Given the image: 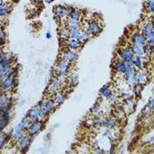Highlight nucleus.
<instances>
[{
  "label": "nucleus",
  "instance_id": "nucleus-1",
  "mask_svg": "<svg viewBox=\"0 0 154 154\" xmlns=\"http://www.w3.org/2000/svg\"><path fill=\"white\" fill-rule=\"evenodd\" d=\"M12 107V103L9 101L6 107L0 113V133L6 128L11 119V110Z\"/></svg>",
  "mask_w": 154,
  "mask_h": 154
},
{
  "label": "nucleus",
  "instance_id": "nucleus-2",
  "mask_svg": "<svg viewBox=\"0 0 154 154\" xmlns=\"http://www.w3.org/2000/svg\"><path fill=\"white\" fill-rule=\"evenodd\" d=\"M143 35L146 39L147 44L153 45L154 44V35H153V26L152 21H147L143 23L141 26Z\"/></svg>",
  "mask_w": 154,
  "mask_h": 154
},
{
  "label": "nucleus",
  "instance_id": "nucleus-3",
  "mask_svg": "<svg viewBox=\"0 0 154 154\" xmlns=\"http://www.w3.org/2000/svg\"><path fill=\"white\" fill-rule=\"evenodd\" d=\"M17 84H18L17 79L12 75L6 78L3 81H1V87L5 94H8L14 85H17Z\"/></svg>",
  "mask_w": 154,
  "mask_h": 154
},
{
  "label": "nucleus",
  "instance_id": "nucleus-4",
  "mask_svg": "<svg viewBox=\"0 0 154 154\" xmlns=\"http://www.w3.org/2000/svg\"><path fill=\"white\" fill-rule=\"evenodd\" d=\"M118 55L120 58L126 63L131 62V60L133 59V57H135L133 50H132V48L130 47V46H124V47L121 48L119 50Z\"/></svg>",
  "mask_w": 154,
  "mask_h": 154
},
{
  "label": "nucleus",
  "instance_id": "nucleus-5",
  "mask_svg": "<svg viewBox=\"0 0 154 154\" xmlns=\"http://www.w3.org/2000/svg\"><path fill=\"white\" fill-rule=\"evenodd\" d=\"M70 69H71V63H68L66 61L61 60L57 65V71L59 74L61 79H63L66 77V75L69 73Z\"/></svg>",
  "mask_w": 154,
  "mask_h": 154
},
{
  "label": "nucleus",
  "instance_id": "nucleus-6",
  "mask_svg": "<svg viewBox=\"0 0 154 154\" xmlns=\"http://www.w3.org/2000/svg\"><path fill=\"white\" fill-rule=\"evenodd\" d=\"M60 57H61V60H63V61H66L68 63H73L78 58V53L75 50L68 48L67 50L62 51Z\"/></svg>",
  "mask_w": 154,
  "mask_h": 154
},
{
  "label": "nucleus",
  "instance_id": "nucleus-7",
  "mask_svg": "<svg viewBox=\"0 0 154 154\" xmlns=\"http://www.w3.org/2000/svg\"><path fill=\"white\" fill-rule=\"evenodd\" d=\"M131 42H132L133 46H138V47H144V45L147 43L146 39L143 35L141 32L134 33L131 38Z\"/></svg>",
  "mask_w": 154,
  "mask_h": 154
},
{
  "label": "nucleus",
  "instance_id": "nucleus-8",
  "mask_svg": "<svg viewBox=\"0 0 154 154\" xmlns=\"http://www.w3.org/2000/svg\"><path fill=\"white\" fill-rule=\"evenodd\" d=\"M54 12H55L56 16L58 18V20H66L70 15V10L67 9L65 6H63V5L55 6Z\"/></svg>",
  "mask_w": 154,
  "mask_h": 154
},
{
  "label": "nucleus",
  "instance_id": "nucleus-9",
  "mask_svg": "<svg viewBox=\"0 0 154 154\" xmlns=\"http://www.w3.org/2000/svg\"><path fill=\"white\" fill-rule=\"evenodd\" d=\"M87 31L91 34V35H98L102 31V26L98 20H93L90 21L87 26Z\"/></svg>",
  "mask_w": 154,
  "mask_h": 154
},
{
  "label": "nucleus",
  "instance_id": "nucleus-10",
  "mask_svg": "<svg viewBox=\"0 0 154 154\" xmlns=\"http://www.w3.org/2000/svg\"><path fill=\"white\" fill-rule=\"evenodd\" d=\"M61 85H62V79L61 78H55L48 87V93L51 95L57 94L59 92Z\"/></svg>",
  "mask_w": 154,
  "mask_h": 154
},
{
  "label": "nucleus",
  "instance_id": "nucleus-11",
  "mask_svg": "<svg viewBox=\"0 0 154 154\" xmlns=\"http://www.w3.org/2000/svg\"><path fill=\"white\" fill-rule=\"evenodd\" d=\"M32 141V137L30 135H24L23 137L18 141L19 143V148L20 149L21 152H26L31 143Z\"/></svg>",
  "mask_w": 154,
  "mask_h": 154
},
{
  "label": "nucleus",
  "instance_id": "nucleus-12",
  "mask_svg": "<svg viewBox=\"0 0 154 154\" xmlns=\"http://www.w3.org/2000/svg\"><path fill=\"white\" fill-rule=\"evenodd\" d=\"M43 126H44V124L40 120L32 122V124H31L30 128L28 129L29 135L30 136H36V135H38L42 131V130H43Z\"/></svg>",
  "mask_w": 154,
  "mask_h": 154
},
{
  "label": "nucleus",
  "instance_id": "nucleus-13",
  "mask_svg": "<svg viewBox=\"0 0 154 154\" xmlns=\"http://www.w3.org/2000/svg\"><path fill=\"white\" fill-rule=\"evenodd\" d=\"M65 26L71 31V30H77L81 28V23L79 20H73L71 18H68L65 20Z\"/></svg>",
  "mask_w": 154,
  "mask_h": 154
},
{
  "label": "nucleus",
  "instance_id": "nucleus-14",
  "mask_svg": "<svg viewBox=\"0 0 154 154\" xmlns=\"http://www.w3.org/2000/svg\"><path fill=\"white\" fill-rule=\"evenodd\" d=\"M66 45L67 48L72 49V50H78L79 48H81L83 46V43L81 42H79V40H75L72 38H68L66 39Z\"/></svg>",
  "mask_w": 154,
  "mask_h": 154
},
{
  "label": "nucleus",
  "instance_id": "nucleus-15",
  "mask_svg": "<svg viewBox=\"0 0 154 154\" xmlns=\"http://www.w3.org/2000/svg\"><path fill=\"white\" fill-rule=\"evenodd\" d=\"M11 11V5L5 0L0 3V18L7 15Z\"/></svg>",
  "mask_w": 154,
  "mask_h": 154
},
{
  "label": "nucleus",
  "instance_id": "nucleus-16",
  "mask_svg": "<svg viewBox=\"0 0 154 154\" xmlns=\"http://www.w3.org/2000/svg\"><path fill=\"white\" fill-rule=\"evenodd\" d=\"M26 117L29 119L30 121H32V122H35V121H38V120H40L38 107L31 108V109L27 112ZM40 121H41V120H40Z\"/></svg>",
  "mask_w": 154,
  "mask_h": 154
},
{
  "label": "nucleus",
  "instance_id": "nucleus-17",
  "mask_svg": "<svg viewBox=\"0 0 154 154\" xmlns=\"http://www.w3.org/2000/svg\"><path fill=\"white\" fill-rule=\"evenodd\" d=\"M135 73V67L132 65L131 62H128L127 64H126V67H125V70L123 71V73H122L123 75V77L128 79L131 76H132L133 74Z\"/></svg>",
  "mask_w": 154,
  "mask_h": 154
},
{
  "label": "nucleus",
  "instance_id": "nucleus-18",
  "mask_svg": "<svg viewBox=\"0 0 154 154\" xmlns=\"http://www.w3.org/2000/svg\"><path fill=\"white\" fill-rule=\"evenodd\" d=\"M137 75V81L138 84L140 85H144L148 82V75L145 71H142V70H139L136 73Z\"/></svg>",
  "mask_w": 154,
  "mask_h": 154
},
{
  "label": "nucleus",
  "instance_id": "nucleus-19",
  "mask_svg": "<svg viewBox=\"0 0 154 154\" xmlns=\"http://www.w3.org/2000/svg\"><path fill=\"white\" fill-rule=\"evenodd\" d=\"M100 93V94L102 95V97L104 99H106V100H111L112 96L114 94L113 91L109 87H107V86H104L103 88H101Z\"/></svg>",
  "mask_w": 154,
  "mask_h": 154
},
{
  "label": "nucleus",
  "instance_id": "nucleus-20",
  "mask_svg": "<svg viewBox=\"0 0 154 154\" xmlns=\"http://www.w3.org/2000/svg\"><path fill=\"white\" fill-rule=\"evenodd\" d=\"M116 120L115 118L104 119L101 127H105L107 129H113L114 127H116Z\"/></svg>",
  "mask_w": 154,
  "mask_h": 154
},
{
  "label": "nucleus",
  "instance_id": "nucleus-21",
  "mask_svg": "<svg viewBox=\"0 0 154 154\" xmlns=\"http://www.w3.org/2000/svg\"><path fill=\"white\" fill-rule=\"evenodd\" d=\"M132 50L135 56L139 57L141 58H144L146 57V55L144 54V50H143V47H138V46H132Z\"/></svg>",
  "mask_w": 154,
  "mask_h": 154
},
{
  "label": "nucleus",
  "instance_id": "nucleus-22",
  "mask_svg": "<svg viewBox=\"0 0 154 154\" xmlns=\"http://www.w3.org/2000/svg\"><path fill=\"white\" fill-rule=\"evenodd\" d=\"M66 100V94L63 93H57V94H55L54 97V101L57 105H61L63 104Z\"/></svg>",
  "mask_w": 154,
  "mask_h": 154
},
{
  "label": "nucleus",
  "instance_id": "nucleus-23",
  "mask_svg": "<svg viewBox=\"0 0 154 154\" xmlns=\"http://www.w3.org/2000/svg\"><path fill=\"white\" fill-rule=\"evenodd\" d=\"M9 103V99L6 94L0 95V113L6 107Z\"/></svg>",
  "mask_w": 154,
  "mask_h": 154
},
{
  "label": "nucleus",
  "instance_id": "nucleus-24",
  "mask_svg": "<svg viewBox=\"0 0 154 154\" xmlns=\"http://www.w3.org/2000/svg\"><path fill=\"white\" fill-rule=\"evenodd\" d=\"M131 63H132V65H133L134 67H136L137 69L141 70L143 68V58L135 56V57H133V59L131 61Z\"/></svg>",
  "mask_w": 154,
  "mask_h": 154
},
{
  "label": "nucleus",
  "instance_id": "nucleus-25",
  "mask_svg": "<svg viewBox=\"0 0 154 154\" xmlns=\"http://www.w3.org/2000/svg\"><path fill=\"white\" fill-rule=\"evenodd\" d=\"M70 18L73 19V20H80V18H81V12L78 9H75V8H72L71 11H70Z\"/></svg>",
  "mask_w": 154,
  "mask_h": 154
},
{
  "label": "nucleus",
  "instance_id": "nucleus-26",
  "mask_svg": "<svg viewBox=\"0 0 154 154\" xmlns=\"http://www.w3.org/2000/svg\"><path fill=\"white\" fill-rule=\"evenodd\" d=\"M126 64H127L126 62H124L122 60H118L116 63V70L120 73H123V71L125 70V67H126Z\"/></svg>",
  "mask_w": 154,
  "mask_h": 154
},
{
  "label": "nucleus",
  "instance_id": "nucleus-27",
  "mask_svg": "<svg viewBox=\"0 0 154 154\" xmlns=\"http://www.w3.org/2000/svg\"><path fill=\"white\" fill-rule=\"evenodd\" d=\"M91 34L87 31V30H83L82 31V35H81V37H80V42H82V43H85V42H87L88 41H90V39H91Z\"/></svg>",
  "mask_w": 154,
  "mask_h": 154
},
{
  "label": "nucleus",
  "instance_id": "nucleus-28",
  "mask_svg": "<svg viewBox=\"0 0 154 154\" xmlns=\"http://www.w3.org/2000/svg\"><path fill=\"white\" fill-rule=\"evenodd\" d=\"M68 80H69V83L72 86H76L78 84H79V76L75 73H72L71 74V76L68 78Z\"/></svg>",
  "mask_w": 154,
  "mask_h": 154
},
{
  "label": "nucleus",
  "instance_id": "nucleus-29",
  "mask_svg": "<svg viewBox=\"0 0 154 154\" xmlns=\"http://www.w3.org/2000/svg\"><path fill=\"white\" fill-rule=\"evenodd\" d=\"M57 107V104L55 103L54 100H48L46 102V110L48 113H52L55 111Z\"/></svg>",
  "mask_w": 154,
  "mask_h": 154
},
{
  "label": "nucleus",
  "instance_id": "nucleus-30",
  "mask_svg": "<svg viewBox=\"0 0 154 154\" xmlns=\"http://www.w3.org/2000/svg\"><path fill=\"white\" fill-rule=\"evenodd\" d=\"M127 82L130 85H132V86H135L137 85H138V81H137V75L136 73H134L132 76H131L128 79H127Z\"/></svg>",
  "mask_w": 154,
  "mask_h": 154
},
{
  "label": "nucleus",
  "instance_id": "nucleus-31",
  "mask_svg": "<svg viewBox=\"0 0 154 154\" xmlns=\"http://www.w3.org/2000/svg\"><path fill=\"white\" fill-rule=\"evenodd\" d=\"M9 136L8 135H5V136H0V150L1 149H3L5 145H6V143L8 142V140H9Z\"/></svg>",
  "mask_w": 154,
  "mask_h": 154
},
{
  "label": "nucleus",
  "instance_id": "nucleus-32",
  "mask_svg": "<svg viewBox=\"0 0 154 154\" xmlns=\"http://www.w3.org/2000/svg\"><path fill=\"white\" fill-rule=\"evenodd\" d=\"M69 34H70V30H69L66 26L63 27V28H61L59 35L62 38H63V39H68V38H69Z\"/></svg>",
  "mask_w": 154,
  "mask_h": 154
},
{
  "label": "nucleus",
  "instance_id": "nucleus-33",
  "mask_svg": "<svg viewBox=\"0 0 154 154\" xmlns=\"http://www.w3.org/2000/svg\"><path fill=\"white\" fill-rule=\"evenodd\" d=\"M105 135L112 141H114L116 139V132L111 129H107V131L105 132Z\"/></svg>",
  "mask_w": 154,
  "mask_h": 154
},
{
  "label": "nucleus",
  "instance_id": "nucleus-34",
  "mask_svg": "<svg viewBox=\"0 0 154 154\" xmlns=\"http://www.w3.org/2000/svg\"><path fill=\"white\" fill-rule=\"evenodd\" d=\"M142 93V87H141V85H137L134 86V94L136 95L137 97H139L141 95Z\"/></svg>",
  "mask_w": 154,
  "mask_h": 154
},
{
  "label": "nucleus",
  "instance_id": "nucleus-35",
  "mask_svg": "<svg viewBox=\"0 0 154 154\" xmlns=\"http://www.w3.org/2000/svg\"><path fill=\"white\" fill-rule=\"evenodd\" d=\"M147 107H148V109H150L151 111H152V110H153V98H152V97H151L150 101L148 102Z\"/></svg>",
  "mask_w": 154,
  "mask_h": 154
},
{
  "label": "nucleus",
  "instance_id": "nucleus-36",
  "mask_svg": "<svg viewBox=\"0 0 154 154\" xmlns=\"http://www.w3.org/2000/svg\"><path fill=\"white\" fill-rule=\"evenodd\" d=\"M94 152L95 153H99V154H102V153H105V151L104 150H102V148H100V147H96L94 148Z\"/></svg>",
  "mask_w": 154,
  "mask_h": 154
},
{
  "label": "nucleus",
  "instance_id": "nucleus-37",
  "mask_svg": "<svg viewBox=\"0 0 154 154\" xmlns=\"http://www.w3.org/2000/svg\"><path fill=\"white\" fill-rule=\"evenodd\" d=\"M5 33L4 30L0 29V40H5Z\"/></svg>",
  "mask_w": 154,
  "mask_h": 154
},
{
  "label": "nucleus",
  "instance_id": "nucleus-38",
  "mask_svg": "<svg viewBox=\"0 0 154 154\" xmlns=\"http://www.w3.org/2000/svg\"><path fill=\"white\" fill-rule=\"evenodd\" d=\"M5 40H0V49L3 48V47L5 46Z\"/></svg>",
  "mask_w": 154,
  "mask_h": 154
},
{
  "label": "nucleus",
  "instance_id": "nucleus-39",
  "mask_svg": "<svg viewBox=\"0 0 154 154\" xmlns=\"http://www.w3.org/2000/svg\"><path fill=\"white\" fill-rule=\"evenodd\" d=\"M99 108H100V104H95L94 107H93V111H98L99 110Z\"/></svg>",
  "mask_w": 154,
  "mask_h": 154
},
{
  "label": "nucleus",
  "instance_id": "nucleus-40",
  "mask_svg": "<svg viewBox=\"0 0 154 154\" xmlns=\"http://www.w3.org/2000/svg\"><path fill=\"white\" fill-rule=\"evenodd\" d=\"M46 37H47V39H50V38H51V34H50V33H47Z\"/></svg>",
  "mask_w": 154,
  "mask_h": 154
},
{
  "label": "nucleus",
  "instance_id": "nucleus-41",
  "mask_svg": "<svg viewBox=\"0 0 154 154\" xmlns=\"http://www.w3.org/2000/svg\"><path fill=\"white\" fill-rule=\"evenodd\" d=\"M33 1H35V3H41V2H42V0H33Z\"/></svg>",
  "mask_w": 154,
  "mask_h": 154
},
{
  "label": "nucleus",
  "instance_id": "nucleus-42",
  "mask_svg": "<svg viewBox=\"0 0 154 154\" xmlns=\"http://www.w3.org/2000/svg\"><path fill=\"white\" fill-rule=\"evenodd\" d=\"M53 1H55V0H46V2L48 3V4H49V3H52Z\"/></svg>",
  "mask_w": 154,
  "mask_h": 154
}]
</instances>
